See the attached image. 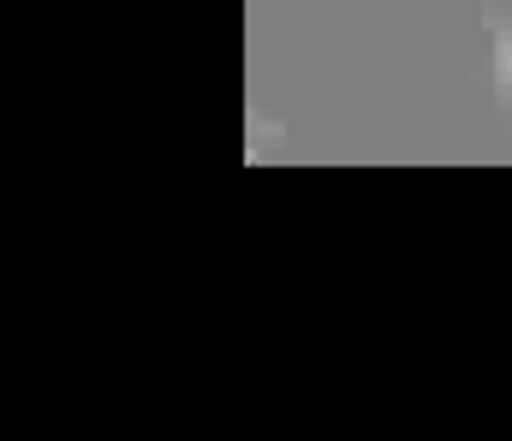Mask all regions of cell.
<instances>
[{"instance_id": "cell-1", "label": "cell", "mask_w": 512, "mask_h": 441, "mask_svg": "<svg viewBox=\"0 0 512 441\" xmlns=\"http://www.w3.org/2000/svg\"><path fill=\"white\" fill-rule=\"evenodd\" d=\"M495 72H501V108H512V24L495 18Z\"/></svg>"}]
</instances>
